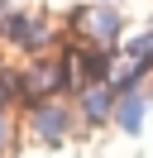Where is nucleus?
Instances as JSON below:
<instances>
[{
  "instance_id": "8",
  "label": "nucleus",
  "mask_w": 153,
  "mask_h": 158,
  "mask_svg": "<svg viewBox=\"0 0 153 158\" xmlns=\"http://www.w3.org/2000/svg\"><path fill=\"white\" fill-rule=\"evenodd\" d=\"M115 91H143V81H148V62H134L120 53V62H115Z\"/></svg>"
},
{
  "instance_id": "3",
  "label": "nucleus",
  "mask_w": 153,
  "mask_h": 158,
  "mask_svg": "<svg viewBox=\"0 0 153 158\" xmlns=\"http://www.w3.org/2000/svg\"><path fill=\"white\" fill-rule=\"evenodd\" d=\"M72 39L96 43V48H120L124 43V15L115 0H86L72 10Z\"/></svg>"
},
{
  "instance_id": "5",
  "label": "nucleus",
  "mask_w": 153,
  "mask_h": 158,
  "mask_svg": "<svg viewBox=\"0 0 153 158\" xmlns=\"http://www.w3.org/2000/svg\"><path fill=\"white\" fill-rule=\"evenodd\" d=\"M115 101H120L115 81H81V86L72 91V106H76V115H81V129L115 125Z\"/></svg>"
},
{
  "instance_id": "4",
  "label": "nucleus",
  "mask_w": 153,
  "mask_h": 158,
  "mask_svg": "<svg viewBox=\"0 0 153 158\" xmlns=\"http://www.w3.org/2000/svg\"><path fill=\"white\" fill-rule=\"evenodd\" d=\"M76 81L72 67H67L62 48L57 53H38V58H24V106L29 101H43V96H67Z\"/></svg>"
},
{
  "instance_id": "7",
  "label": "nucleus",
  "mask_w": 153,
  "mask_h": 158,
  "mask_svg": "<svg viewBox=\"0 0 153 158\" xmlns=\"http://www.w3.org/2000/svg\"><path fill=\"white\" fill-rule=\"evenodd\" d=\"M0 106L24 110V58L19 62H0Z\"/></svg>"
},
{
  "instance_id": "9",
  "label": "nucleus",
  "mask_w": 153,
  "mask_h": 158,
  "mask_svg": "<svg viewBox=\"0 0 153 158\" xmlns=\"http://www.w3.org/2000/svg\"><path fill=\"white\" fill-rule=\"evenodd\" d=\"M120 53H124V58H134V62H148V67H153V29H134V34H124Z\"/></svg>"
},
{
  "instance_id": "2",
  "label": "nucleus",
  "mask_w": 153,
  "mask_h": 158,
  "mask_svg": "<svg viewBox=\"0 0 153 158\" xmlns=\"http://www.w3.org/2000/svg\"><path fill=\"white\" fill-rule=\"evenodd\" d=\"M0 43L14 58H38V53H57L62 48V29L43 10H14V19L0 29Z\"/></svg>"
},
{
  "instance_id": "6",
  "label": "nucleus",
  "mask_w": 153,
  "mask_h": 158,
  "mask_svg": "<svg viewBox=\"0 0 153 158\" xmlns=\"http://www.w3.org/2000/svg\"><path fill=\"white\" fill-rule=\"evenodd\" d=\"M148 106H153L148 91H120V101H115V129H120V134H143Z\"/></svg>"
},
{
  "instance_id": "1",
  "label": "nucleus",
  "mask_w": 153,
  "mask_h": 158,
  "mask_svg": "<svg viewBox=\"0 0 153 158\" xmlns=\"http://www.w3.org/2000/svg\"><path fill=\"white\" fill-rule=\"evenodd\" d=\"M24 139L38 148H62L72 144V134L81 129V115L67 96H43V101H29L24 110Z\"/></svg>"
},
{
  "instance_id": "10",
  "label": "nucleus",
  "mask_w": 153,
  "mask_h": 158,
  "mask_svg": "<svg viewBox=\"0 0 153 158\" xmlns=\"http://www.w3.org/2000/svg\"><path fill=\"white\" fill-rule=\"evenodd\" d=\"M24 139V115L10 106H0V153H10V148Z\"/></svg>"
}]
</instances>
